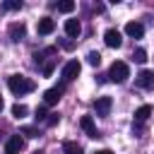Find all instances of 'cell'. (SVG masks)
<instances>
[{
    "label": "cell",
    "mask_w": 154,
    "mask_h": 154,
    "mask_svg": "<svg viewBox=\"0 0 154 154\" xmlns=\"http://www.w3.org/2000/svg\"><path fill=\"white\" fill-rule=\"evenodd\" d=\"M7 87H10V91L17 94V96L29 94V91L36 89V84H34L29 77H24V75H12V77H7Z\"/></svg>",
    "instance_id": "obj_1"
},
{
    "label": "cell",
    "mask_w": 154,
    "mask_h": 154,
    "mask_svg": "<svg viewBox=\"0 0 154 154\" xmlns=\"http://www.w3.org/2000/svg\"><path fill=\"white\" fill-rule=\"evenodd\" d=\"M128 77H130V67H128V63L116 60V63L111 65V70H108V79L116 82V84H123Z\"/></svg>",
    "instance_id": "obj_2"
},
{
    "label": "cell",
    "mask_w": 154,
    "mask_h": 154,
    "mask_svg": "<svg viewBox=\"0 0 154 154\" xmlns=\"http://www.w3.org/2000/svg\"><path fill=\"white\" fill-rule=\"evenodd\" d=\"M79 70H82V65L77 63V60H67L65 65H63V82H72V79H77V75H79Z\"/></svg>",
    "instance_id": "obj_3"
},
{
    "label": "cell",
    "mask_w": 154,
    "mask_h": 154,
    "mask_svg": "<svg viewBox=\"0 0 154 154\" xmlns=\"http://www.w3.org/2000/svg\"><path fill=\"white\" fill-rule=\"evenodd\" d=\"M111 106H113L111 96H99V99L94 101V111H96V116H108V113H111Z\"/></svg>",
    "instance_id": "obj_4"
},
{
    "label": "cell",
    "mask_w": 154,
    "mask_h": 154,
    "mask_svg": "<svg viewBox=\"0 0 154 154\" xmlns=\"http://www.w3.org/2000/svg\"><path fill=\"white\" fill-rule=\"evenodd\" d=\"M24 149V137L22 135H12L7 140V147H5V154H19Z\"/></svg>",
    "instance_id": "obj_5"
},
{
    "label": "cell",
    "mask_w": 154,
    "mask_h": 154,
    "mask_svg": "<svg viewBox=\"0 0 154 154\" xmlns=\"http://www.w3.org/2000/svg\"><path fill=\"white\" fill-rule=\"evenodd\" d=\"M103 41H106L108 48H120V46H123V36H120V31H116V29H108V31L103 34Z\"/></svg>",
    "instance_id": "obj_6"
},
{
    "label": "cell",
    "mask_w": 154,
    "mask_h": 154,
    "mask_svg": "<svg viewBox=\"0 0 154 154\" xmlns=\"http://www.w3.org/2000/svg\"><path fill=\"white\" fill-rule=\"evenodd\" d=\"M60 96H63V87L46 89V91H43V103H46V106H53V103H58V101H60Z\"/></svg>",
    "instance_id": "obj_7"
},
{
    "label": "cell",
    "mask_w": 154,
    "mask_h": 154,
    "mask_svg": "<svg viewBox=\"0 0 154 154\" xmlns=\"http://www.w3.org/2000/svg\"><path fill=\"white\" fill-rule=\"evenodd\" d=\"M53 29H55V22H53L51 17H41V19H38V24H36V31H38L41 36L53 34Z\"/></svg>",
    "instance_id": "obj_8"
},
{
    "label": "cell",
    "mask_w": 154,
    "mask_h": 154,
    "mask_svg": "<svg viewBox=\"0 0 154 154\" xmlns=\"http://www.w3.org/2000/svg\"><path fill=\"white\" fill-rule=\"evenodd\" d=\"M79 125H82V130L87 132V137H99V130H96V125H94V120H91V116H82V120H79Z\"/></svg>",
    "instance_id": "obj_9"
},
{
    "label": "cell",
    "mask_w": 154,
    "mask_h": 154,
    "mask_svg": "<svg viewBox=\"0 0 154 154\" xmlns=\"http://www.w3.org/2000/svg\"><path fill=\"white\" fill-rule=\"evenodd\" d=\"M137 84H140L142 89H152V87H154V72L142 70V72L137 75Z\"/></svg>",
    "instance_id": "obj_10"
},
{
    "label": "cell",
    "mask_w": 154,
    "mask_h": 154,
    "mask_svg": "<svg viewBox=\"0 0 154 154\" xmlns=\"http://www.w3.org/2000/svg\"><path fill=\"white\" fill-rule=\"evenodd\" d=\"M125 34H128V36H132V38H142L144 26H142L140 22H128V24H125Z\"/></svg>",
    "instance_id": "obj_11"
},
{
    "label": "cell",
    "mask_w": 154,
    "mask_h": 154,
    "mask_svg": "<svg viewBox=\"0 0 154 154\" xmlns=\"http://www.w3.org/2000/svg\"><path fill=\"white\" fill-rule=\"evenodd\" d=\"M24 34H26V26H24L22 22L10 24V38H12V41H22V38H24Z\"/></svg>",
    "instance_id": "obj_12"
},
{
    "label": "cell",
    "mask_w": 154,
    "mask_h": 154,
    "mask_svg": "<svg viewBox=\"0 0 154 154\" xmlns=\"http://www.w3.org/2000/svg\"><path fill=\"white\" fill-rule=\"evenodd\" d=\"M79 31H82V26H79L77 19H67V22H65V34H67L70 38H77Z\"/></svg>",
    "instance_id": "obj_13"
},
{
    "label": "cell",
    "mask_w": 154,
    "mask_h": 154,
    "mask_svg": "<svg viewBox=\"0 0 154 154\" xmlns=\"http://www.w3.org/2000/svg\"><path fill=\"white\" fill-rule=\"evenodd\" d=\"M149 116H152V106H149V103H144V106H140V108L135 111V120H137V123H144Z\"/></svg>",
    "instance_id": "obj_14"
},
{
    "label": "cell",
    "mask_w": 154,
    "mask_h": 154,
    "mask_svg": "<svg viewBox=\"0 0 154 154\" xmlns=\"http://www.w3.org/2000/svg\"><path fill=\"white\" fill-rule=\"evenodd\" d=\"M63 154H84V149H82L77 142L67 140V142H63Z\"/></svg>",
    "instance_id": "obj_15"
},
{
    "label": "cell",
    "mask_w": 154,
    "mask_h": 154,
    "mask_svg": "<svg viewBox=\"0 0 154 154\" xmlns=\"http://www.w3.org/2000/svg\"><path fill=\"white\" fill-rule=\"evenodd\" d=\"M53 7H55L58 12H72V10H75V2H72V0H63V2H55Z\"/></svg>",
    "instance_id": "obj_16"
},
{
    "label": "cell",
    "mask_w": 154,
    "mask_h": 154,
    "mask_svg": "<svg viewBox=\"0 0 154 154\" xmlns=\"http://www.w3.org/2000/svg\"><path fill=\"white\" fill-rule=\"evenodd\" d=\"M26 113H29V108H26L24 103H14V106H12V116H14V118H24Z\"/></svg>",
    "instance_id": "obj_17"
},
{
    "label": "cell",
    "mask_w": 154,
    "mask_h": 154,
    "mask_svg": "<svg viewBox=\"0 0 154 154\" xmlns=\"http://www.w3.org/2000/svg\"><path fill=\"white\" fill-rule=\"evenodd\" d=\"M87 63H89V65H94V67H99V65H101V55H99L96 51H91V53L87 55Z\"/></svg>",
    "instance_id": "obj_18"
},
{
    "label": "cell",
    "mask_w": 154,
    "mask_h": 154,
    "mask_svg": "<svg viewBox=\"0 0 154 154\" xmlns=\"http://www.w3.org/2000/svg\"><path fill=\"white\" fill-rule=\"evenodd\" d=\"M2 7L14 12V10H19V7H22V2H19V0H5V2H2Z\"/></svg>",
    "instance_id": "obj_19"
},
{
    "label": "cell",
    "mask_w": 154,
    "mask_h": 154,
    "mask_svg": "<svg viewBox=\"0 0 154 154\" xmlns=\"http://www.w3.org/2000/svg\"><path fill=\"white\" fill-rule=\"evenodd\" d=\"M132 58H135L137 63H144V60H147V53H144V48H135V51H132Z\"/></svg>",
    "instance_id": "obj_20"
},
{
    "label": "cell",
    "mask_w": 154,
    "mask_h": 154,
    "mask_svg": "<svg viewBox=\"0 0 154 154\" xmlns=\"http://www.w3.org/2000/svg\"><path fill=\"white\" fill-rule=\"evenodd\" d=\"M19 135H26V137H38V130H36V128H31V125H26V128H22V130H19Z\"/></svg>",
    "instance_id": "obj_21"
},
{
    "label": "cell",
    "mask_w": 154,
    "mask_h": 154,
    "mask_svg": "<svg viewBox=\"0 0 154 154\" xmlns=\"http://www.w3.org/2000/svg\"><path fill=\"white\" fill-rule=\"evenodd\" d=\"M36 120H48V113H46V108L41 106V108H36Z\"/></svg>",
    "instance_id": "obj_22"
},
{
    "label": "cell",
    "mask_w": 154,
    "mask_h": 154,
    "mask_svg": "<svg viewBox=\"0 0 154 154\" xmlns=\"http://www.w3.org/2000/svg\"><path fill=\"white\" fill-rule=\"evenodd\" d=\"M58 120H60V116H58V113H48V120H46V123L53 128V125H58Z\"/></svg>",
    "instance_id": "obj_23"
},
{
    "label": "cell",
    "mask_w": 154,
    "mask_h": 154,
    "mask_svg": "<svg viewBox=\"0 0 154 154\" xmlns=\"http://www.w3.org/2000/svg\"><path fill=\"white\" fill-rule=\"evenodd\" d=\"M51 72H53V63H48V65H43V75H46V77H48V75H51Z\"/></svg>",
    "instance_id": "obj_24"
},
{
    "label": "cell",
    "mask_w": 154,
    "mask_h": 154,
    "mask_svg": "<svg viewBox=\"0 0 154 154\" xmlns=\"http://www.w3.org/2000/svg\"><path fill=\"white\" fill-rule=\"evenodd\" d=\"M96 154H113L111 149H96Z\"/></svg>",
    "instance_id": "obj_25"
},
{
    "label": "cell",
    "mask_w": 154,
    "mask_h": 154,
    "mask_svg": "<svg viewBox=\"0 0 154 154\" xmlns=\"http://www.w3.org/2000/svg\"><path fill=\"white\" fill-rule=\"evenodd\" d=\"M0 111H2V99H0Z\"/></svg>",
    "instance_id": "obj_26"
}]
</instances>
